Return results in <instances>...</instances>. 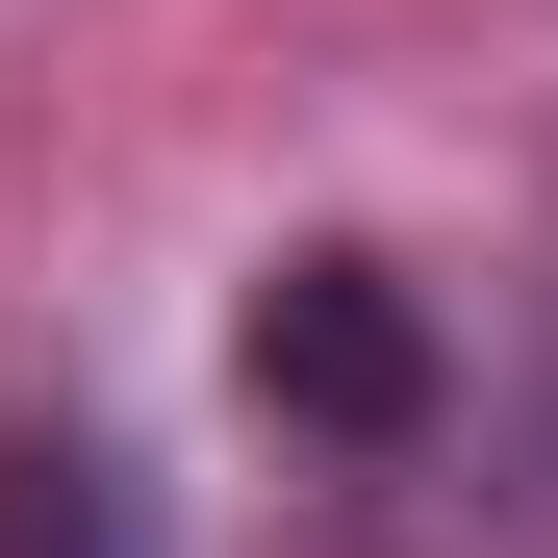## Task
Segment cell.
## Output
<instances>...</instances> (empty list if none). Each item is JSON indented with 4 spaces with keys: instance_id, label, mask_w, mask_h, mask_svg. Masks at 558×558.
Wrapping results in <instances>:
<instances>
[{
    "instance_id": "obj_2",
    "label": "cell",
    "mask_w": 558,
    "mask_h": 558,
    "mask_svg": "<svg viewBox=\"0 0 558 558\" xmlns=\"http://www.w3.org/2000/svg\"><path fill=\"white\" fill-rule=\"evenodd\" d=\"M0 558H153L128 432H76V407H0Z\"/></svg>"
},
{
    "instance_id": "obj_1",
    "label": "cell",
    "mask_w": 558,
    "mask_h": 558,
    "mask_svg": "<svg viewBox=\"0 0 558 558\" xmlns=\"http://www.w3.org/2000/svg\"><path fill=\"white\" fill-rule=\"evenodd\" d=\"M229 381L305 432V457H432V407H457V330H432V279L407 254H355V229H305L254 279V330H229Z\"/></svg>"
}]
</instances>
